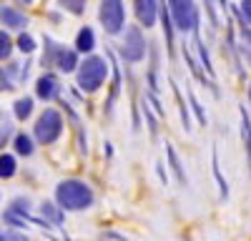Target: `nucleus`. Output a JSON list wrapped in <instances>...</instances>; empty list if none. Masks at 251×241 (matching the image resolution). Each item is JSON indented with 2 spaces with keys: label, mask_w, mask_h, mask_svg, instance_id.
<instances>
[{
  "label": "nucleus",
  "mask_w": 251,
  "mask_h": 241,
  "mask_svg": "<svg viewBox=\"0 0 251 241\" xmlns=\"http://www.w3.org/2000/svg\"><path fill=\"white\" fill-rule=\"evenodd\" d=\"M18 48L23 50V53H33V50H35V40H33L30 35H20V38H18Z\"/></svg>",
  "instance_id": "b1692460"
},
{
  "label": "nucleus",
  "mask_w": 251,
  "mask_h": 241,
  "mask_svg": "<svg viewBox=\"0 0 251 241\" xmlns=\"http://www.w3.org/2000/svg\"><path fill=\"white\" fill-rule=\"evenodd\" d=\"M96 48V33L91 28H80L78 38H75V50L78 53H91Z\"/></svg>",
  "instance_id": "f8f14e48"
},
{
  "label": "nucleus",
  "mask_w": 251,
  "mask_h": 241,
  "mask_svg": "<svg viewBox=\"0 0 251 241\" xmlns=\"http://www.w3.org/2000/svg\"><path fill=\"white\" fill-rule=\"evenodd\" d=\"M211 161H214V176H216V181H219V189H221V198H226V196H228V186H226V181H224V176H221V166H219V151H216V148H214Z\"/></svg>",
  "instance_id": "6ab92c4d"
},
{
  "label": "nucleus",
  "mask_w": 251,
  "mask_h": 241,
  "mask_svg": "<svg viewBox=\"0 0 251 241\" xmlns=\"http://www.w3.org/2000/svg\"><path fill=\"white\" fill-rule=\"evenodd\" d=\"M66 10H71V13H75V15H80L83 10H86V3H78V0H71V3H60Z\"/></svg>",
  "instance_id": "a878e982"
},
{
  "label": "nucleus",
  "mask_w": 251,
  "mask_h": 241,
  "mask_svg": "<svg viewBox=\"0 0 251 241\" xmlns=\"http://www.w3.org/2000/svg\"><path fill=\"white\" fill-rule=\"evenodd\" d=\"M133 5H136V15H138V20H141V25L151 28V25L156 23L158 3H153V0H138V3H133Z\"/></svg>",
  "instance_id": "6e6552de"
},
{
  "label": "nucleus",
  "mask_w": 251,
  "mask_h": 241,
  "mask_svg": "<svg viewBox=\"0 0 251 241\" xmlns=\"http://www.w3.org/2000/svg\"><path fill=\"white\" fill-rule=\"evenodd\" d=\"M146 55V40L141 35V30L136 25H131L126 30V43H123V58L131 60V63H141Z\"/></svg>",
  "instance_id": "423d86ee"
},
{
  "label": "nucleus",
  "mask_w": 251,
  "mask_h": 241,
  "mask_svg": "<svg viewBox=\"0 0 251 241\" xmlns=\"http://www.w3.org/2000/svg\"><path fill=\"white\" fill-rule=\"evenodd\" d=\"M100 23L106 28L108 35H116L123 30V23H126V8L118 0H106L100 3Z\"/></svg>",
  "instance_id": "39448f33"
},
{
  "label": "nucleus",
  "mask_w": 251,
  "mask_h": 241,
  "mask_svg": "<svg viewBox=\"0 0 251 241\" xmlns=\"http://www.w3.org/2000/svg\"><path fill=\"white\" fill-rule=\"evenodd\" d=\"M183 58H186V63H188V68H191V73H194V75H196V78L201 80V83H206V75H203V73L199 71V66H196V60H194V55L188 53L186 48H183ZM206 86H208V83H206Z\"/></svg>",
  "instance_id": "4be33fe9"
},
{
  "label": "nucleus",
  "mask_w": 251,
  "mask_h": 241,
  "mask_svg": "<svg viewBox=\"0 0 251 241\" xmlns=\"http://www.w3.org/2000/svg\"><path fill=\"white\" fill-rule=\"evenodd\" d=\"M143 116H146V120H149L151 136H156V133H158V126H156V116H153V113H151V108H149V100L143 103Z\"/></svg>",
  "instance_id": "393cba45"
},
{
  "label": "nucleus",
  "mask_w": 251,
  "mask_h": 241,
  "mask_svg": "<svg viewBox=\"0 0 251 241\" xmlns=\"http://www.w3.org/2000/svg\"><path fill=\"white\" fill-rule=\"evenodd\" d=\"M63 133V118L55 108H46L40 113V118L35 120V138L40 144H55Z\"/></svg>",
  "instance_id": "7ed1b4c3"
},
{
  "label": "nucleus",
  "mask_w": 251,
  "mask_h": 241,
  "mask_svg": "<svg viewBox=\"0 0 251 241\" xmlns=\"http://www.w3.org/2000/svg\"><path fill=\"white\" fill-rule=\"evenodd\" d=\"M161 18H163V35H166V48H174V25H171V18H169V10H161Z\"/></svg>",
  "instance_id": "a211bd4d"
},
{
  "label": "nucleus",
  "mask_w": 251,
  "mask_h": 241,
  "mask_svg": "<svg viewBox=\"0 0 251 241\" xmlns=\"http://www.w3.org/2000/svg\"><path fill=\"white\" fill-rule=\"evenodd\" d=\"M0 20H3L8 28H15V30H20V28L28 25V18L20 13V10L10 8V5H0Z\"/></svg>",
  "instance_id": "1a4fd4ad"
},
{
  "label": "nucleus",
  "mask_w": 251,
  "mask_h": 241,
  "mask_svg": "<svg viewBox=\"0 0 251 241\" xmlns=\"http://www.w3.org/2000/svg\"><path fill=\"white\" fill-rule=\"evenodd\" d=\"M35 93L40 100H53L58 93H60V83H58V78L53 73H43L38 78V83H35Z\"/></svg>",
  "instance_id": "0eeeda50"
},
{
  "label": "nucleus",
  "mask_w": 251,
  "mask_h": 241,
  "mask_svg": "<svg viewBox=\"0 0 251 241\" xmlns=\"http://www.w3.org/2000/svg\"><path fill=\"white\" fill-rule=\"evenodd\" d=\"M149 100H151V106H153V108H156V113H158V116H163V108H161V103H158V100H156V98H153V96H151V98H149Z\"/></svg>",
  "instance_id": "7c9ffc66"
},
{
  "label": "nucleus",
  "mask_w": 251,
  "mask_h": 241,
  "mask_svg": "<svg viewBox=\"0 0 251 241\" xmlns=\"http://www.w3.org/2000/svg\"><path fill=\"white\" fill-rule=\"evenodd\" d=\"M241 133H244V141H246V148H249V113H246V108H241Z\"/></svg>",
  "instance_id": "bb28decb"
},
{
  "label": "nucleus",
  "mask_w": 251,
  "mask_h": 241,
  "mask_svg": "<svg viewBox=\"0 0 251 241\" xmlns=\"http://www.w3.org/2000/svg\"><path fill=\"white\" fill-rule=\"evenodd\" d=\"M5 88H13V86H10V80H8V73L0 68V91H5Z\"/></svg>",
  "instance_id": "c85d7f7f"
},
{
  "label": "nucleus",
  "mask_w": 251,
  "mask_h": 241,
  "mask_svg": "<svg viewBox=\"0 0 251 241\" xmlns=\"http://www.w3.org/2000/svg\"><path fill=\"white\" fill-rule=\"evenodd\" d=\"M0 241H3V234H0Z\"/></svg>",
  "instance_id": "473e14b6"
},
{
  "label": "nucleus",
  "mask_w": 251,
  "mask_h": 241,
  "mask_svg": "<svg viewBox=\"0 0 251 241\" xmlns=\"http://www.w3.org/2000/svg\"><path fill=\"white\" fill-rule=\"evenodd\" d=\"M188 100H191V108H194V113H196V118H199V123L206 126V113H203V108H201V103L196 100V96H194L191 88H188Z\"/></svg>",
  "instance_id": "412c9836"
},
{
  "label": "nucleus",
  "mask_w": 251,
  "mask_h": 241,
  "mask_svg": "<svg viewBox=\"0 0 251 241\" xmlns=\"http://www.w3.org/2000/svg\"><path fill=\"white\" fill-rule=\"evenodd\" d=\"M10 50H13V40L5 30H0V60L10 58Z\"/></svg>",
  "instance_id": "aec40b11"
},
{
  "label": "nucleus",
  "mask_w": 251,
  "mask_h": 241,
  "mask_svg": "<svg viewBox=\"0 0 251 241\" xmlns=\"http://www.w3.org/2000/svg\"><path fill=\"white\" fill-rule=\"evenodd\" d=\"M40 211H43V216H50V218L55 221V224H60V221H63V214H60L53 204H48V201H46L43 206H40Z\"/></svg>",
  "instance_id": "5701e85b"
},
{
  "label": "nucleus",
  "mask_w": 251,
  "mask_h": 241,
  "mask_svg": "<svg viewBox=\"0 0 251 241\" xmlns=\"http://www.w3.org/2000/svg\"><path fill=\"white\" fill-rule=\"evenodd\" d=\"M194 33H196V48H199V53H201V63H203V68H206V73L208 75H216V71H214V66H211V58H208V53H206V46H203V40H201V33H199V25L194 28Z\"/></svg>",
  "instance_id": "4468645a"
},
{
  "label": "nucleus",
  "mask_w": 251,
  "mask_h": 241,
  "mask_svg": "<svg viewBox=\"0 0 251 241\" xmlns=\"http://www.w3.org/2000/svg\"><path fill=\"white\" fill-rule=\"evenodd\" d=\"M156 171H158L161 181H163V184H166V181H169V178H166V171H163V166H161V164H156Z\"/></svg>",
  "instance_id": "2f4dec72"
},
{
  "label": "nucleus",
  "mask_w": 251,
  "mask_h": 241,
  "mask_svg": "<svg viewBox=\"0 0 251 241\" xmlns=\"http://www.w3.org/2000/svg\"><path fill=\"white\" fill-rule=\"evenodd\" d=\"M55 201L63 211H83L93 206V191L86 181L66 178L55 189Z\"/></svg>",
  "instance_id": "f257e3e1"
},
{
  "label": "nucleus",
  "mask_w": 251,
  "mask_h": 241,
  "mask_svg": "<svg viewBox=\"0 0 251 241\" xmlns=\"http://www.w3.org/2000/svg\"><path fill=\"white\" fill-rule=\"evenodd\" d=\"M55 66H58L63 73H71V71H75V66H78V53H75V50H66V48H58Z\"/></svg>",
  "instance_id": "9d476101"
},
{
  "label": "nucleus",
  "mask_w": 251,
  "mask_h": 241,
  "mask_svg": "<svg viewBox=\"0 0 251 241\" xmlns=\"http://www.w3.org/2000/svg\"><path fill=\"white\" fill-rule=\"evenodd\" d=\"M166 156H169V164H171V171H174L176 181H178L181 186H186L188 178H186V173H183V166H181V161H178V153H176V148H174L171 144H166Z\"/></svg>",
  "instance_id": "9b49d317"
},
{
  "label": "nucleus",
  "mask_w": 251,
  "mask_h": 241,
  "mask_svg": "<svg viewBox=\"0 0 251 241\" xmlns=\"http://www.w3.org/2000/svg\"><path fill=\"white\" fill-rule=\"evenodd\" d=\"M13 133V126L8 123H0V146H3V141H8V136Z\"/></svg>",
  "instance_id": "cd10ccee"
},
{
  "label": "nucleus",
  "mask_w": 251,
  "mask_h": 241,
  "mask_svg": "<svg viewBox=\"0 0 251 241\" xmlns=\"http://www.w3.org/2000/svg\"><path fill=\"white\" fill-rule=\"evenodd\" d=\"M171 8L169 10V18H174V23L178 30H194L199 25V10H196V3H183V0H174L169 3Z\"/></svg>",
  "instance_id": "20e7f679"
},
{
  "label": "nucleus",
  "mask_w": 251,
  "mask_h": 241,
  "mask_svg": "<svg viewBox=\"0 0 251 241\" xmlns=\"http://www.w3.org/2000/svg\"><path fill=\"white\" fill-rule=\"evenodd\" d=\"M78 86L80 91H86V93H93L103 86V80H106L108 75V66H106V60L98 58V55H91L86 58L83 63H78Z\"/></svg>",
  "instance_id": "f03ea898"
},
{
  "label": "nucleus",
  "mask_w": 251,
  "mask_h": 241,
  "mask_svg": "<svg viewBox=\"0 0 251 241\" xmlns=\"http://www.w3.org/2000/svg\"><path fill=\"white\" fill-rule=\"evenodd\" d=\"M15 151H18L20 156H30V153H33V141H30L28 133H18V136H15Z\"/></svg>",
  "instance_id": "f3484780"
},
{
  "label": "nucleus",
  "mask_w": 251,
  "mask_h": 241,
  "mask_svg": "<svg viewBox=\"0 0 251 241\" xmlns=\"http://www.w3.org/2000/svg\"><path fill=\"white\" fill-rule=\"evenodd\" d=\"M171 86H174V96H176V103H178V111H181V120H183V128L186 131H191V116H188V108L183 103V96H181V88L171 80Z\"/></svg>",
  "instance_id": "2eb2a0df"
},
{
  "label": "nucleus",
  "mask_w": 251,
  "mask_h": 241,
  "mask_svg": "<svg viewBox=\"0 0 251 241\" xmlns=\"http://www.w3.org/2000/svg\"><path fill=\"white\" fill-rule=\"evenodd\" d=\"M15 176V156L0 153V178H13Z\"/></svg>",
  "instance_id": "dca6fc26"
},
{
  "label": "nucleus",
  "mask_w": 251,
  "mask_h": 241,
  "mask_svg": "<svg viewBox=\"0 0 251 241\" xmlns=\"http://www.w3.org/2000/svg\"><path fill=\"white\" fill-rule=\"evenodd\" d=\"M3 241H28V236H23V234H8V236H3Z\"/></svg>",
  "instance_id": "c756f323"
},
{
  "label": "nucleus",
  "mask_w": 251,
  "mask_h": 241,
  "mask_svg": "<svg viewBox=\"0 0 251 241\" xmlns=\"http://www.w3.org/2000/svg\"><path fill=\"white\" fill-rule=\"evenodd\" d=\"M13 111H15V118L18 120H25L30 113H33V98H18L15 103H13Z\"/></svg>",
  "instance_id": "ddd939ff"
}]
</instances>
